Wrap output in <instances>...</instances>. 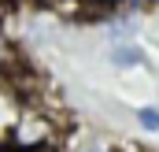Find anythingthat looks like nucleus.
I'll list each match as a JSON object with an SVG mask.
<instances>
[{
	"label": "nucleus",
	"instance_id": "obj_1",
	"mask_svg": "<svg viewBox=\"0 0 159 152\" xmlns=\"http://www.w3.org/2000/svg\"><path fill=\"white\" fill-rule=\"evenodd\" d=\"M52 134H56V126H52V119L41 112H26L19 122H15V130H11V149L15 152H37L44 149L48 141H52Z\"/></svg>",
	"mask_w": 159,
	"mask_h": 152
},
{
	"label": "nucleus",
	"instance_id": "obj_2",
	"mask_svg": "<svg viewBox=\"0 0 159 152\" xmlns=\"http://www.w3.org/2000/svg\"><path fill=\"white\" fill-rule=\"evenodd\" d=\"M111 59H115L119 67H133V63H144V52H141V48H133V45H122V48L111 52Z\"/></svg>",
	"mask_w": 159,
	"mask_h": 152
},
{
	"label": "nucleus",
	"instance_id": "obj_3",
	"mask_svg": "<svg viewBox=\"0 0 159 152\" xmlns=\"http://www.w3.org/2000/svg\"><path fill=\"white\" fill-rule=\"evenodd\" d=\"M19 63V52H15V45L7 37H0V71H11Z\"/></svg>",
	"mask_w": 159,
	"mask_h": 152
},
{
	"label": "nucleus",
	"instance_id": "obj_4",
	"mask_svg": "<svg viewBox=\"0 0 159 152\" xmlns=\"http://www.w3.org/2000/svg\"><path fill=\"white\" fill-rule=\"evenodd\" d=\"M137 119H141V126H144V130H159V112H156V108H141Z\"/></svg>",
	"mask_w": 159,
	"mask_h": 152
},
{
	"label": "nucleus",
	"instance_id": "obj_5",
	"mask_svg": "<svg viewBox=\"0 0 159 152\" xmlns=\"http://www.w3.org/2000/svg\"><path fill=\"white\" fill-rule=\"evenodd\" d=\"M122 152H144V149H137V145H129V149H122Z\"/></svg>",
	"mask_w": 159,
	"mask_h": 152
},
{
	"label": "nucleus",
	"instance_id": "obj_6",
	"mask_svg": "<svg viewBox=\"0 0 159 152\" xmlns=\"http://www.w3.org/2000/svg\"><path fill=\"white\" fill-rule=\"evenodd\" d=\"M41 4H59V0H41Z\"/></svg>",
	"mask_w": 159,
	"mask_h": 152
},
{
	"label": "nucleus",
	"instance_id": "obj_7",
	"mask_svg": "<svg viewBox=\"0 0 159 152\" xmlns=\"http://www.w3.org/2000/svg\"><path fill=\"white\" fill-rule=\"evenodd\" d=\"M0 15H4V11H0Z\"/></svg>",
	"mask_w": 159,
	"mask_h": 152
}]
</instances>
